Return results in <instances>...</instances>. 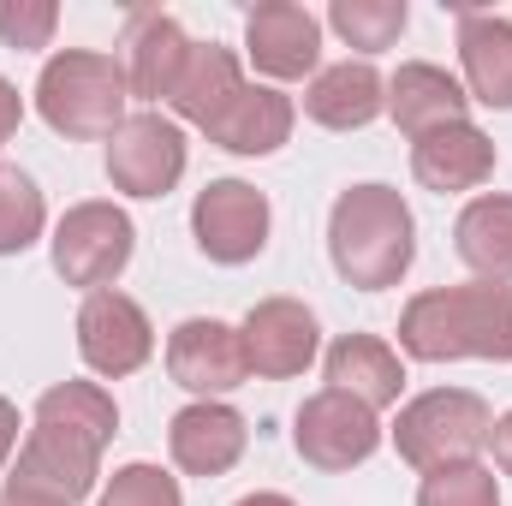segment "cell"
Here are the masks:
<instances>
[{
  "instance_id": "obj_1",
  "label": "cell",
  "mask_w": 512,
  "mask_h": 506,
  "mask_svg": "<svg viewBox=\"0 0 512 506\" xmlns=\"http://www.w3.org/2000/svg\"><path fill=\"white\" fill-rule=\"evenodd\" d=\"M120 435V405L102 381H60L36 399V423L6 471V489L42 495V501L78 506L96 495L102 453Z\"/></svg>"
},
{
  "instance_id": "obj_2",
  "label": "cell",
  "mask_w": 512,
  "mask_h": 506,
  "mask_svg": "<svg viewBox=\"0 0 512 506\" xmlns=\"http://www.w3.org/2000/svg\"><path fill=\"white\" fill-rule=\"evenodd\" d=\"M399 352L417 364H453V358L512 364V286L465 280L417 292L399 310Z\"/></svg>"
},
{
  "instance_id": "obj_3",
  "label": "cell",
  "mask_w": 512,
  "mask_h": 506,
  "mask_svg": "<svg viewBox=\"0 0 512 506\" xmlns=\"http://www.w3.org/2000/svg\"><path fill=\"white\" fill-rule=\"evenodd\" d=\"M328 256L334 274L358 292L399 286L411 256H417V221L393 185H352L334 197L328 215Z\"/></svg>"
},
{
  "instance_id": "obj_4",
  "label": "cell",
  "mask_w": 512,
  "mask_h": 506,
  "mask_svg": "<svg viewBox=\"0 0 512 506\" xmlns=\"http://www.w3.org/2000/svg\"><path fill=\"white\" fill-rule=\"evenodd\" d=\"M131 84L126 66L114 54H90V48H60L42 78H36V114L48 120V131L72 137V143H96L126 126Z\"/></svg>"
},
{
  "instance_id": "obj_5",
  "label": "cell",
  "mask_w": 512,
  "mask_h": 506,
  "mask_svg": "<svg viewBox=\"0 0 512 506\" xmlns=\"http://www.w3.org/2000/svg\"><path fill=\"white\" fill-rule=\"evenodd\" d=\"M495 435V411L483 393L465 387H435L417 393L411 405H399L393 417V447L411 471H447V465H471Z\"/></svg>"
},
{
  "instance_id": "obj_6",
  "label": "cell",
  "mask_w": 512,
  "mask_h": 506,
  "mask_svg": "<svg viewBox=\"0 0 512 506\" xmlns=\"http://www.w3.org/2000/svg\"><path fill=\"white\" fill-rule=\"evenodd\" d=\"M137 245V227L120 203H78L60 215L54 227V268L66 286H84V292H108L131 262Z\"/></svg>"
},
{
  "instance_id": "obj_7",
  "label": "cell",
  "mask_w": 512,
  "mask_h": 506,
  "mask_svg": "<svg viewBox=\"0 0 512 506\" xmlns=\"http://www.w3.org/2000/svg\"><path fill=\"white\" fill-rule=\"evenodd\" d=\"M292 447H298V459L316 465V471H352V465H364V459L382 447V423H376V411L358 405L352 393L322 387V393H310V399L298 405V417H292Z\"/></svg>"
},
{
  "instance_id": "obj_8",
  "label": "cell",
  "mask_w": 512,
  "mask_h": 506,
  "mask_svg": "<svg viewBox=\"0 0 512 506\" xmlns=\"http://www.w3.org/2000/svg\"><path fill=\"white\" fill-rule=\"evenodd\" d=\"M191 233L209 262H251L268 245V197L245 179H209L191 203Z\"/></svg>"
},
{
  "instance_id": "obj_9",
  "label": "cell",
  "mask_w": 512,
  "mask_h": 506,
  "mask_svg": "<svg viewBox=\"0 0 512 506\" xmlns=\"http://www.w3.org/2000/svg\"><path fill=\"white\" fill-rule=\"evenodd\" d=\"M108 179L126 197H167L185 179V131L167 114H131L108 137Z\"/></svg>"
},
{
  "instance_id": "obj_10",
  "label": "cell",
  "mask_w": 512,
  "mask_h": 506,
  "mask_svg": "<svg viewBox=\"0 0 512 506\" xmlns=\"http://www.w3.org/2000/svg\"><path fill=\"white\" fill-rule=\"evenodd\" d=\"M167 376L197 399H221L233 387L251 381V358H245V334L215 322V316H191L167 334Z\"/></svg>"
},
{
  "instance_id": "obj_11",
  "label": "cell",
  "mask_w": 512,
  "mask_h": 506,
  "mask_svg": "<svg viewBox=\"0 0 512 506\" xmlns=\"http://www.w3.org/2000/svg\"><path fill=\"white\" fill-rule=\"evenodd\" d=\"M155 352V328L143 316V304L126 292H90L84 310H78V358L96 370V376L120 381L131 370H143Z\"/></svg>"
},
{
  "instance_id": "obj_12",
  "label": "cell",
  "mask_w": 512,
  "mask_h": 506,
  "mask_svg": "<svg viewBox=\"0 0 512 506\" xmlns=\"http://www.w3.org/2000/svg\"><path fill=\"white\" fill-rule=\"evenodd\" d=\"M245 54H251L256 72L274 78V84L310 78L316 60H322V24L298 0H262L245 18Z\"/></svg>"
},
{
  "instance_id": "obj_13",
  "label": "cell",
  "mask_w": 512,
  "mask_h": 506,
  "mask_svg": "<svg viewBox=\"0 0 512 506\" xmlns=\"http://www.w3.org/2000/svg\"><path fill=\"white\" fill-rule=\"evenodd\" d=\"M245 358H251V376L262 381H292L316 364V346H322V328L316 316L298 304V298H262L245 316Z\"/></svg>"
},
{
  "instance_id": "obj_14",
  "label": "cell",
  "mask_w": 512,
  "mask_h": 506,
  "mask_svg": "<svg viewBox=\"0 0 512 506\" xmlns=\"http://www.w3.org/2000/svg\"><path fill=\"white\" fill-rule=\"evenodd\" d=\"M167 447H173V465H179L185 477H227V471L245 459L251 429H245V417H239L227 399H197V405H185V411L173 417Z\"/></svg>"
},
{
  "instance_id": "obj_15",
  "label": "cell",
  "mask_w": 512,
  "mask_h": 506,
  "mask_svg": "<svg viewBox=\"0 0 512 506\" xmlns=\"http://www.w3.org/2000/svg\"><path fill=\"white\" fill-rule=\"evenodd\" d=\"M411 173L423 191H477L489 173H495V137L471 120H453V126H435L423 137H411Z\"/></svg>"
},
{
  "instance_id": "obj_16",
  "label": "cell",
  "mask_w": 512,
  "mask_h": 506,
  "mask_svg": "<svg viewBox=\"0 0 512 506\" xmlns=\"http://www.w3.org/2000/svg\"><path fill=\"white\" fill-rule=\"evenodd\" d=\"M191 60V36L179 30L173 12H131L126 24V84L137 102H167L179 72Z\"/></svg>"
},
{
  "instance_id": "obj_17",
  "label": "cell",
  "mask_w": 512,
  "mask_h": 506,
  "mask_svg": "<svg viewBox=\"0 0 512 506\" xmlns=\"http://www.w3.org/2000/svg\"><path fill=\"white\" fill-rule=\"evenodd\" d=\"M459 66L471 102L512 114V18L459 6Z\"/></svg>"
},
{
  "instance_id": "obj_18",
  "label": "cell",
  "mask_w": 512,
  "mask_h": 506,
  "mask_svg": "<svg viewBox=\"0 0 512 506\" xmlns=\"http://www.w3.org/2000/svg\"><path fill=\"white\" fill-rule=\"evenodd\" d=\"M304 114L328 131H364L376 114H387V84L370 60L322 66L304 90Z\"/></svg>"
},
{
  "instance_id": "obj_19",
  "label": "cell",
  "mask_w": 512,
  "mask_h": 506,
  "mask_svg": "<svg viewBox=\"0 0 512 506\" xmlns=\"http://www.w3.org/2000/svg\"><path fill=\"white\" fill-rule=\"evenodd\" d=\"M322 370H328V387L334 393H352L370 411L399 405V393H405V364H399V352L387 340H376V334H340L328 346Z\"/></svg>"
},
{
  "instance_id": "obj_20",
  "label": "cell",
  "mask_w": 512,
  "mask_h": 506,
  "mask_svg": "<svg viewBox=\"0 0 512 506\" xmlns=\"http://www.w3.org/2000/svg\"><path fill=\"white\" fill-rule=\"evenodd\" d=\"M465 102H471L465 84L453 72L429 66V60H405L387 78V114H393V126L405 131V137H423V131H435V126L465 120Z\"/></svg>"
},
{
  "instance_id": "obj_21",
  "label": "cell",
  "mask_w": 512,
  "mask_h": 506,
  "mask_svg": "<svg viewBox=\"0 0 512 506\" xmlns=\"http://www.w3.org/2000/svg\"><path fill=\"white\" fill-rule=\"evenodd\" d=\"M292 96H280L274 84H245L215 120H209V143H221L227 155H274L292 137Z\"/></svg>"
},
{
  "instance_id": "obj_22",
  "label": "cell",
  "mask_w": 512,
  "mask_h": 506,
  "mask_svg": "<svg viewBox=\"0 0 512 506\" xmlns=\"http://www.w3.org/2000/svg\"><path fill=\"white\" fill-rule=\"evenodd\" d=\"M239 90H245L239 54H233V48H221V42H191V60H185V72H179V84H173L167 108H173L179 120H191V126L209 131V120H215Z\"/></svg>"
},
{
  "instance_id": "obj_23",
  "label": "cell",
  "mask_w": 512,
  "mask_h": 506,
  "mask_svg": "<svg viewBox=\"0 0 512 506\" xmlns=\"http://www.w3.org/2000/svg\"><path fill=\"white\" fill-rule=\"evenodd\" d=\"M453 251L477 280L512 286V197H471L453 221Z\"/></svg>"
},
{
  "instance_id": "obj_24",
  "label": "cell",
  "mask_w": 512,
  "mask_h": 506,
  "mask_svg": "<svg viewBox=\"0 0 512 506\" xmlns=\"http://www.w3.org/2000/svg\"><path fill=\"white\" fill-rule=\"evenodd\" d=\"M48 227V203L36 179L12 161H0V256H24Z\"/></svg>"
},
{
  "instance_id": "obj_25",
  "label": "cell",
  "mask_w": 512,
  "mask_h": 506,
  "mask_svg": "<svg viewBox=\"0 0 512 506\" xmlns=\"http://www.w3.org/2000/svg\"><path fill=\"white\" fill-rule=\"evenodd\" d=\"M328 24L346 36V48L382 54V48L399 42V30H405V0H334L328 6Z\"/></svg>"
},
{
  "instance_id": "obj_26",
  "label": "cell",
  "mask_w": 512,
  "mask_h": 506,
  "mask_svg": "<svg viewBox=\"0 0 512 506\" xmlns=\"http://www.w3.org/2000/svg\"><path fill=\"white\" fill-rule=\"evenodd\" d=\"M417 506H501V483H495V471L483 459L447 465V471H429L423 477Z\"/></svg>"
},
{
  "instance_id": "obj_27",
  "label": "cell",
  "mask_w": 512,
  "mask_h": 506,
  "mask_svg": "<svg viewBox=\"0 0 512 506\" xmlns=\"http://www.w3.org/2000/svg\"><path fill=\"white\" fill-rule=\"evenodd\" d=\"M102 506H185L179 483L161 465H120L102 489Z\"/></svg>"
},
{
  "instance_id": "obj_28",
  "label": "cell",
  "mask_w": 512,
  "mask_h": 506,
  "mask_svg": "<svg viewBox=\"0 0 512 506\" xmlns=\"http://www.w3.org/2000/svg\"><path fill=\"white\" fill-rule=\"evenodd\" d=\"M60 24L54 0H0V42L6 48H48Z\"/></svg>"
},
{
  "instance_id": "obj_29",
  "label": "cell",
  "mask_w": 512,
  "mask_h": 506,
  "mask_svg": "<svg viewBox=\"0 0 512 506\" xmlns=\"http://www.w3.org/2000/svg\"><path fill=\"white\" fill-rule=\"evenodd\" d=\"M18 126H24V96H18V90L0 78V143H6Z\"/></svg>"
},
{
  "instance_id": "obj_30",
  "label": "cell",
  "mask_w": 512,
  "mask_h": 506,
  "mask_svg": "<svg viewBox=\"0 0 512 506\" xmlns=\"http://www.w3.org/2000/svg\"><path fill=\"white\" fill-rule=\"evenodd\" d=\"M12 453H18V411L12 399H0V471L12 465Z\"/></svg>"
},
{
  "instance_id": "obj_31",
  "label": "cell",
  "mask_w": 512,
  "mask_h": 506,
  "mask_svg": "<svg viewBox=\"0 0 512 506\" xmlns=\"http://www.w3.org/2000/svg\"><path fill=\"white\" fill-rule=\"evenodd\" d=\"M489 447H495V465H501V477H512V411H507V417H495V435H489Z\"/></svg>"
},
{
  "instance_id": "obj_32",
  "label": "cell",
  "mask_w": 512,
  "mask_h": 506,
  "mask_svg": "<svg viewBox=\"0 0 512 506\" xmlns=\"http://www.w3.org/2000/svg\"><path fill=\"white\" fill-rule=\"evenodd\" d=\"M0 506H60V501H42V495H24V489H0Z\"/></svg>"
},
{
  "instance_id": "obj_33",
  "label": "cell",
  "mask_w": 512,
  "mask_h": 506,
  "mask_svg": "<svg viewBox=\"0 0 512 506\" xmlns=\"http://www.w3.org/2000/svg\"><path fill=\"white\" fill-rule=\"evenodd\" d=\"M239 506H298V501H286V495H245Z\"/></svg>"
}]
</instances>
